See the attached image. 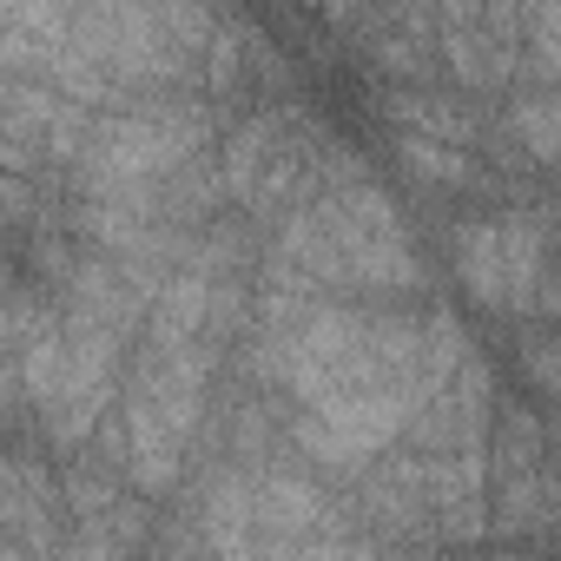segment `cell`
Segmentation results:
<instances>
[{"instance_id": "obj_13", "label": "cell", "mask_w": 561, "mask_h": 561, "mask_svg": "<svg viewBox=\"0 0 561 561\" xmlns=\"http://www.w3.org/2000/svg\"><path fill=\"white\" fill-rule=\"evenodd\" d=\"M528 67L561 87V0H535L528 8Z\"/></svg>"}, {"instance_id": "obj_7", "label": "cell", "mask_w": 561, "mask_h": 561, "mask_svg": "<svg viewBox=\"0 0 561 561\" xmlns=\"http://www.w3.org/2000/svg\"><path fill=\"white\" fill-rule=\"evenodd\" d=\"M198 541L211 554H257V522H251V469H218L198 502Z\"/></svg>"}, {"instance_id": "obj_8", "label": "cell", "mask_w": 561, "mask_h": 561, "mask_svg": "<svg viewBox=\"0 0 561 561\" xmlns=\"http://www.w3.org/2000/svg\"><path fill=\"white\" fill-rule=\"evenodd\" d=\"M449 257H456L462 291L482 311H508V271H502V225L495 218H462L449 231Z\"/></svg>"}, {"instance_id": "obj_15", "label": "cell", "mask_w": 561, "mask_h": 561, "mask_svg": "<svg viewBox=\"0 0 561 561\" xmlns=\"http://www.w3.org/2000/svg\"><path fill=\"white\" fill-rule=\"evenodd\" d=\"M305 8H324V0H305Z\"/></svg>"}, {"instance_id": "obj_2", "label": "cell", "mask_w": 561, "mask_h": 561, "mask_svg": "<svg viewBox=\"0 0 561 561\" xmlns=\"http://www.w3.org/2000/svg\"><path fill=\"white\" fill-rule=\"evenodd\" d=\"M211 146V106L192 93H146L139 106H119L93 119L80 159H73V192L80 198H126L152 205V192L205 159Z\"/></svg>"}, {"instance_id": "obj_6", "label": "cell", "mask_w": 561, "mask_h": 561, "mask_svg": "<svg viewBox=\"0 0 561 561\" xmlns=\"http://www.w3.org/2000/svg\"><path fill=\"white\" fill-rule=\"evenodd\" d=\"M495 225H502V271H508V318H528L548 285L554 225H548V211H508Z\"/></svg>"}, {"instance_id": "obj_5", "label": "cell", "mask_w": 561, "mask_h": 561, "mask_svg": "<svg viewBox=\"0 0 561 561\" xmlns=\"http://www.w3.org/2000/svg\"><path fill=\"white\" fill-rule=\"evenodd\" d=\"M80 0H0V67L8 73H47L54 54L73 41Z\"/></svg>"}, {"instance_id": "obj_11", "label": "cell", "mask_w": 561, "mask_h": 561, "mask_svg": "<svg viewBox=\"0 0 561 561\" xmlns=\"http://www.w3.org/2000/svg\"><path fill=\"white\" fill-rule=\"evenodd\" d=\"M397 159H403L410 179H423V192H462V185H476V159H469V146L423 139V133H397Z\"/></svg>"}, {"instance_id": "obj_10", "label": "cell", "mask_w": 561, "mask_h": 561, "mask_svg": "<svg viewBox=\"0 0 561 561\" xmlns=\"http://www.w3.org/2000/svg\"><path fill=\"white\" fill-rule=\"evenodd\" d=\"M8 377L21 383V397H27L41 416H54V410H60V390H67V324L41 331L21 357H8Z\"/></svg>"}, {"instance_id": "obj_16", "label": "cell", "mask_w": 561, "mask_h": 561, "mask_svg": "<svg viewBox=\"0 0 561 561\" xmlns=\"http://www.w3.org/2000/svg\"><path fill=\"white\" fill-rule=\"evenodd\" d=\"M383 8H403V0H383Z\"/></svg>"}, {"instance_id": "obj_12", "label": "cell", "mask_w": 561, "mask_h": 561, "mask_svg": "<svg viewBox=\"0 0 561 561\" xmlns=\"http://www.w3.org/2000/svg\"><path fill=\"white\" fill-rule=\"evenodd\" d=\"M60 324V311L41 298V291H27V285H14L8 291V324H0V344H8V357H21L41 331H54Z\"/></svg>"}, {"instance_id": "obj_1", "label": "cell", "mask_w": 561, "mask_h": 561, "mask_svg": "<svg viewBox=\"0 0 561 561\" xmlns=\"http://www.w3.org/2000/svg\"><path fill=\"white\" fill-rule=\"evenodd\" d=\"M423 337H430V318H410V311L311 305L298 324H257L251 370L264 383H285L305 410V403L357 397V390L423 370Z\"/></svg>"}, {"instance_id": "obj_4", "label": "cell", "mask_w": 561, "mask_h": 561, "mask_svg": "<svg viewBox=\"0 0 561 561\" xmlns=\"http://www.w3.org/2000/svg\"><path fill=\"white\" fill-rule=\"evenodd\" d=\"M331 198V231H337V271L344 291H370V298H410L423 291V264L410 251V231L390 205V192L377 179L324 192Z\"/></svg>"}, {"instance_id": "obj_14", "label": "cell", "mask_w": 561, "mask_h": 561, "mask_svg": "<svg viewBox=\"0 0 561 561\" xmlns=\"http://www.w3.org/2000/svg\"><path fill=\"white\" fill-rule=\"evenodd\" d=\"M522 370L561 410V331H522Z\"/></svg>"}, {"instance_id": "obj_3", "label": "cell", "mask_w": 561, "mask_h": 561, "mask_svg": "<svg viewBox=\"0 0 561 561\" xmlns=\"http://www.w3.org/2000/svg\"><path fill=\"white\" fill-rule=\"evenodd\" d=\"M436 397V383L423 370L410 377H390L377 390H357V397H331V403H305L298 423H291V443L311 469H364L370 456H383L390 443L410 436L416 410Z\"/></svg>"}, {"instance_id": "obj_9", "label": "cell", "mask_w": 561, "mask_h": 561, "mask_svg": "<svg viewBox=\"0 0 561 561\" xmlns=\"http://www.w3.org/2000/svg\"><path fill=\"white\" fill-rule=\"evenodd\" d=\"M383 113H390V126L397 133H423V139H449V146H476L482 133H476V113H462L456 100H443V93H423L416 80H403L390 100H383Z\"/></svg>"}]
</instances>
